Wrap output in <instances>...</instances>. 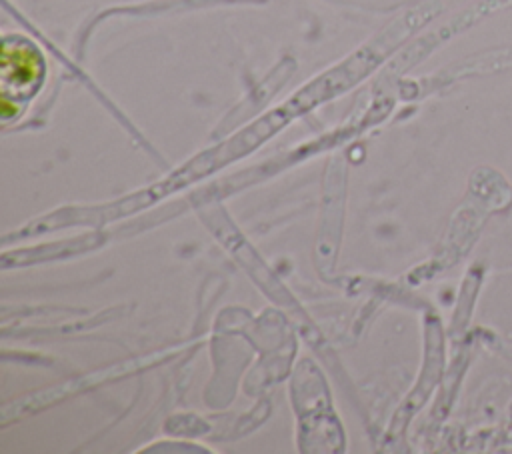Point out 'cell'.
I'll use <instances>...</instances> for the list:
<instances>
[{
	"label": "cell",
	"mask_w": 512,
	"mask_h": 454,
	"mask_svg": "<svg viewBox=\"0 0 512 454\" xmlns=\"http://www.w3.org/2000/svg\"><path fill=\"white\" fill-rule=\"evenodd\" d=\"M2 70H4V82H14L16 88L30 92L42 78V62L34 50L28 46L14 48L10 52L8 46H4V58H2Z\"/></svg>",
	"instance_id": "1"
}]
</instances>
